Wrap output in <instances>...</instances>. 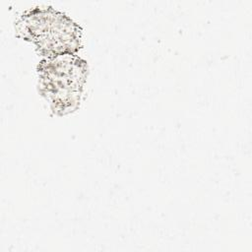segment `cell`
Here are the masks:
<instances>
[{
    "label": "cell",
    "instance_id": "cell-1",
    "mask_svg": "<svg viewBox=\"0 0 252 252\" xmlns=\"http://www.w3.org/2000/svg\"><path fill=\"white\" fill-rule=\"evenodd\" d=\"M17 31L47 58L75 54L80 49V27L51 7L34 8L26 12L17 24Z\"/></svg>",
    "mask_w": 252,
    "mask_h": 252
},
{
    "label": "cell",
    "instance_id": "cell-2",
    "mask_svg": "<svg viewBox=\"0 0 252 252\" xmlns=\"http://www.w3.org/2000/svg\"><path fill=\"white\" fill-rule=\"evenodd\" d=\"M41 94L57 114L78 108L88 76V65L76 54H62L42 60L37 68Z\"/></svg>",
    "mask_w": 252,
    "mask_h": 252
}]
</instances>
